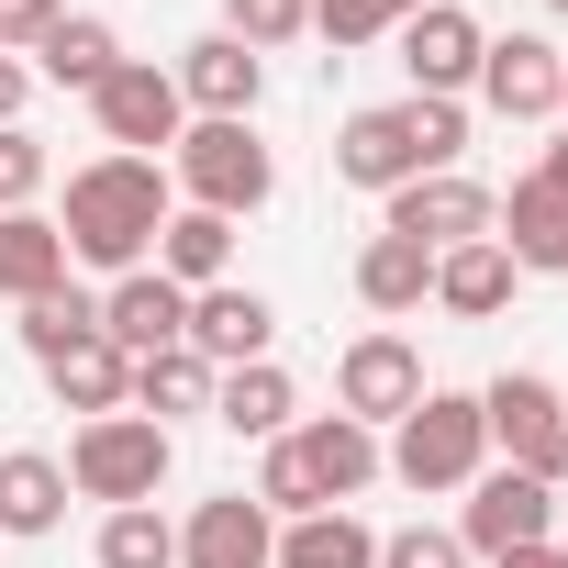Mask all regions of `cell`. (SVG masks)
I'll return each mask as SVG.
<instances>
[{
    "instance_id": "cell-37",
    "label": "cell",
    "mask_w": 568,
    "mask_h": 568,
    "mask_svg": "<svg viewBox=\"0 0 568 568\" xmlns=\"http://www.w3.org/2000/svg\"><path fill=\"white\" fill-rule=\"evenodd\" d=\"M490 568H568V546L546 535V546H513V557H490Z\"/></svg>"
},
{
    "instance_id": "cell-24",
    "label": "cell",
    "mask_w": 568,
    "mask_h": 568,
    "mask_svg": "<svg viewBox=\"0 0 568 568\" xmlns=\"http://www.w3.org/2000/svg\"><path fill=\"white\" fill-rule=\"evenodd\" d=\"M68 278V234H57V212H0V302H45Z\"/></svg>"
},
{
    "instance_id": "cell-6",
    "label": "cell",
    "mask_w": 568,
    "mask_h": 568,
    "mask_svg": "<svg viewBox=\"0 0 568 568\" xmlns=\"http://www.w3.org/2000/svg\"><path fill=\"white\" fill-rule=\"evenodd\" d=\"M168 468H179V435H168V424H145V413H101V424H79V435H68V490H79V501H101V513L156 501V490H168Z\"/></svg>"
},
{
    "instance_id": "cell-7",
    "label": "cell",
    "mask_w": 568,
    "mask_h": 568,
    "mask_svg": "<svg viewBox=\"0 0 568 568\" xmlns=\"http://www.w3.org/2000/svg\"><path fill=\"white\" fill-rule=\"evenodd\" d=\"M479 424H490V468H524V479H568V390L546 368H501L479 390Z\"/></svg>"
},
{
    "instance_id": "cell-1",
    "label": "cell",
    "mask_w": 568,
    "mask_h": 568,
    "mask_svg": "<svg viewBox=\"0 0 568 568\" xmlns=\"http://www.w3.org/2000/svg\"><path fill=\"white\" fill-rule=\"evenodd\" d=\"M168 212H179V190H168V168H156V156H90V168L68 179V212H57L68 267H101V278L145 267Z\"/></svg>"
},
{
    "instance_id": "cell-28",
    "label": "cell",
    "mask_w": 568,
    "mask_h": 568,
    "mask_svg": "<svg viewBox=\"0 0 568 568\" xmlns=\"http://www.w3.org/2000/svg\"><path fill=\"white\" fill-rule=\"evenodd\" d=\"M278 568H379V535L335 501V513H302V524H278Z\"/></svg>"
},
{
    "instance_id": "cell-41",
    "label": "cell",
    "mask_w": 568,
    "mask_h": 568,
    "mask_svg": "<svg viewBox=\"0 0 568 568\" xmlns=\"http://www.w3.org/2000/svg\"><path fill=\"white\" fill-rule=\"evenodd\" d=\"M546 12H568V0H546Z\"/></svg>"
},
{
    "instance_id": "cell-11",
    "label": "cell",
    "mask_w": 568,
    "mask_h": 568,
    "mask_svg": "<svg viewBox=\"0 0 568 568\" xmlns=\"http://www.w3.org/2000/svg\"><path fill=\"white\" fill-rule=\"evenodd\" d=\"M424 390H435V379H424V346H413V335H390V324H368V335L335 357V413H346V424H368V435H379V424H402Z\"/></svg>"
},
{
    "instance_id": "cell-14",
    "label": "cell",
    "mask_w": 568,
    "mask_h": 568,
    "mask_svg": "<svg viewBox=\"0 0 568 568\" xmlns=\"http://www.w3.org/2000/svg\"><path fill=\"white\" fill-rule=\"evenodd\" d=\"M557 68H568V45H546V34H490L468 90H479L490 123H557Z\"/></svg>"
},
{
    "instance_id": "cell-21",
    "label": "cell",
    "mask_w": 568,
    "mask_h": 568,
    "mask_svg": "<svg viewBox=\"0 0 568 568\" xmlns=\"http://www.w3.org/2000/svg\"><path fill=\"white\" fill-rule=\"evenodd\" d=\"M513 291H524V267L501 256V234H479V245H446V256H435V313H457V324L513 313Z\"/></svg>"
},
{
    "instance_id": "cell-27",
    "label": "cell",
    "mask_w": 568,
    "mask_h": 568,
    "mask_svg": "<svg viewBox=\"0 0 568 568\" xmlns=\"http://www.w3.org/2000/svg\"><path fill=\"white\" fill-rule=\"evenodd\" d=\"M212 357H190V346H156V357H134V413L145 424H179V413H212Z\"/></svg>"
},
{
    "instance_id": "cell-10",
    "label": "cell",
    "mask_w": 568,
    "mask_h": 568,
    "mask_svg": "<svg viewBox=\"0 0 568 568\" xmlns=\"http://www.w3.org/2000/svg\"><path fill=\"white\" fill-rule=\"evenodd\" d=\"M468 557H513V546H546L557 535V479H524V468H479L457 490V524H446Z\"/></svg>"
},
{
    "instance_id": "cell-34",
    "label": "cell",
    "mask_w": 568,
    "mask_h": 568,
    "mask_svg": "<svg viewBox=\"0 0 568 568\" xmlns=\"http://www.w3.org/2000/svg\"><path fill=\"white\" fill-rule=\"evenodd\" d=\"M34 190H45V145L12 123L0 134V212H34Z\"/></svg>"
},
{
    "instance_id": "cell-33",
    "label": "cell",
    "mask_w": 568,
    "mask_h": 568,
    "mask_svg": "<svg viewBox=\"0 0 568 568\" xmlns=\"http://www.w3.org/2000/svg\"><path fill=\"white\" fill-rule=\"evenodd\" d=\"M379 568H468V546L446 524H402V535H379Z\"/></svg>"
},
{
    "instance_id": "cell-31",
    "label": "cell",
    "mask_w": 568,
    "mask_h": 568,
    "mask_svg": "<svg viewBox=\"0 0 568 568\" xmlns=\"http://www.w3.org/2000/svg\"><path fill=\"white\" fill-rule=\"evenodd\" d=\"M424 12V0H313V34L346 57V45H379V34H402Z\"/></svg>"
},
{
    "instance_id": "cell-17",
    "label": "cell",
    "mask_w": 568,
    "mask_h": 568,
    "mask_svg": "<svg viewBox=\"0 0 568 568\" xmlns=\"http://www.w3.org/2000/svg\"><path fill=\"white\" fill-rule=\"evenodd\" d=\"M101 335H112L123 357L190 346V291H179V278H156V267H123L112 291H101Z\"/></svg>"
},
{
    "instance_id": "cell-13",
    "label": "cell",
    "mask_w": 568,
    "mask_h": 568,
    "mask_svg": "<svg viewBox=\"0 0 568 568\" xmlns=\"http://www.w3.org/2000/svg\"><path fill=\"white\" fill-rule=\"evenodd\" d=\"M179 101H190V123H256V101H267V57L256 45H234L223 23L201 34V45H179Z\"/></svg>"
},
{
    "instance_id": "cell-18",
    "label": "cell",
    "mask_w": 568,
    "mask_h": 568,
    "mask_svg": "<svg viewBox=\"0 0 568 568\" xmlns=\"http://www.w3.org/2000/svg\"><path fill=\"white\" fill-rule=\"evenodd\" d=\"M278 346V313H267V291H190V357H212V368H256Z\"/></svg>"
},
{
    "instance_id": "cell-32",
    "label": "cell",
    "mask_w": 568,
    "mask_h": 568,
    "mask_svg": "<svg viewBox=\"0 0 568 568\" xmlns=\"http://www.w3.org/2000/svg\"><path fill=\"white\" fill-rule=\"evenodd\" d=\"M223 34L234 45H291V34H313V0H223Z\"/></svg>"
},
{
    "instance_id": "cell-35",
    "label": "cell",
    "mask_w": 568,
    "mask_h": 568,
    "mask_svg": "<svg viewBox=\"0 0 568 568\" xmlns=\"http://www.w3.org/2000/svg\"><path fill=\"white\" fill-rule=\"evenodd\" d=\"M57 23H68V0H0V57H34Z\"/></svg>"
},
{
    "instance_id": "cell-3",
    "label": "cell",
    "mask_w": 568,
    "mask_h": 568,
    "mask_svg": "<svg viewBox=\"0 0 568 568\" xmlns=\"http://www.w3.org/2000/svg\"><path fill=\"white\" fill-rule=\"evenodd\" d=\"M468 156V101H368V112H346L335 123V179L346 190H402V179H435V168H457Z\"/></svg>"
},
{
    "instance_id": "cell-20",
    "label": "cell",
    "mask_w": 568,
    "mask_h": 568,
    "mask_svg": "<svg viewBox=\"0 0 568 568\" xmlns=\"http://www.w3.org/2000/svg\"><path fill=\"white\" fill-rule=\"evenodd\" d=\"M212 424H223V435H245V446H278V435L302 424V390H291V368H278V357H256V368H223V379H212Z\"/></svg>"
},
{
    "instance_id": "cell-26",
    "label": "cell",
    "mask_w": 568,
    "mask_h": 568,
    "mask_svg": "<svg viewBox=\"0 0 568 568\" xmlns=\"http://www.w3.org/2000/svg\"><path fill=\"white\" fill-rule=\"evenodd\" d=\"M112 68H123V34H112L101 12H68V23L34 45V79H45V90H79V101H90Z\"/></svg>"
},
{
    "instance_id": "cell-30",
    "label": "cell",
    "mask_w": 568,
    "mask_h": 568,
    "mask_svg": "<svg viewBox=\"0 0 568 568\" xmlns=\"http://www.w3.org/2000/svg\"><path fill=\"white\" fill-rule=\"evenodd\" d=\"M90 557H101V568H179V524H168L156 501H123V513H101Z\"/></svg>"
},
{
    "instance_id": "cell-2",
    "label": "cell",
    "mask_w": 568,
    "mask_h": 568,
    "mask_svg": "<svg viewBox=\"0 0 568 568\" xmlns=\"http://www.w3.org/2000/svg\"><path fill=\"white\" fill-rule=\"evenodd\" d=\"M368 479H390L379 468V435L368 424H346V413H313V424H291L278 446H256V513L267 524H302V513H335V501H357Z\"/></svg>"
},
{
    "instance_id": "cell-39",
    "label": "cell",
    "mask_w": 568,
    "mask_h": 568,
    "mask_svg": "<svg viewBox=\"0 0 568 568\" xmlns=\"http://www.w3.org/2000/svg\"><path fill=\"white\" fill-rule=\"evenodd\" d=\"M557 123H568V68H557Z\"/></svg>"
},
{
    "instance_id": "cell-15",
    "label": "cell",
    "mask_w": 568,
    "mask_h": 568,
    "mask_svg": "<svg viewBox=\"0 0 568 568\" xmlns=\"http://www.w3.org/2000/svg\"><path fill=\"white\" fill-rule=\"evenodd\" d=\"M490 234H501V256H513L524 278H568V179H546V168H524V179L501 190V212H490Z\"/></svg>"
},
{
    "instance_id": "cell-36",
    "label": "cell",
    "mask_w": 568,
    "mask_h": 568,
    "mask_svg": "<svg viewBox=\"0 0 568 568\" xmlns=\"http://www.w3.org/2000/svg\"><path fill=\"white\" fill-rule=\"evenodd\" d=\"M23 101H34V68H23V57H0V134L23 123Z\"/></svg>"
},
{
    "instance_id": "cell-23",
    "label": "cell",
    "mask_w": 568,
    "mask_h": 568,
    "mask_svg": "<svg viewBox=\"0 0 568 568\" xmlns=\"http://www.w3.org/2000/svg\"><path fill=\"white\" fill-rule=\"evenodd\" d=\"M45 390H57L79 424H101V413H134V357H123L112 335H79V346L45 368Z\"/></svg>"
},
{
    "instance_id": "cell-12",
    "label": "cell",
    "mask_w": 568,
    "mask_h": 568,
    "mask_svg": "<svg viewBox=\"0 0 568 568\" xmlns=\"http://www.w3.org/2000/svg\"><path fill=\"white\" fill-rule=\"evenodd\" d=\"M402 45V79H413V101H468V79H479V12L468 0H424V12L390 34Z\"/></svg>"
},
{
    "instance_id": "cell-29",
    "label": "cell",
    "mask_w": 568,
    "mask_h": 568,
    "mask_svg": "<svg viewBox=\"0 0 568 568\" xmlns=\"http://www.w3.org/2000/svg\"><path fill=\"white\" fill-rule=\"evenodd\" d=\"M12 335H23V357H34V368H57V357H68L79 335H101V291H79V278H57L45 302H23V313H12Z\"/></svg>"
},
{
    "instance_id": "cell-16",
    "label": "cell",
    "mask_w": 568,
    "mask_h": 568,
    "mask_svg": "<svg viewBox=\"0 0 568 568\" xmlns=\"http://www.w3.org/2000/svg\"><path fill=\"white\" fill-rule=\"evenodd\" d=\"M179 568H278V524H267L245 490H212V501H190V524H179Z\"/></svg>"
},
{
    "instance_id": "cell-25",
    "label": "cell",
    "mask_w": 568,
    "mask_h": 568,
    "mask_svg": "<svg viewBox=\"0 0 568 568\" xmlns=\"http://www.w3.org/2000/svg\"><path fill=\"white\" fill-rule=\"evenodd\" d=\"M357 302H368L379 324L424 313V302H435V256H424V245H402V234H368V245H357Z\"/></svg>"
},
{
    "instance_id": "cell-40",
    "label": "cell",
    "mask_w": 568,
    "mask_h": 568,
    "mask_svg": "<svg viewBox=\"0 0 568 568\" xmlns=\"http://www.w3.org/2000/svg\"><path fill=\"white\" fill-rule=\"evenodd\" d=\"M557 546H568V501H557Z\"/></svg>"
},
{
    "instance_id": "cell-5",
    "label": "cell",
    "mask_w": 568,
    "mask_h": 568,
    "mask_svg": "<svg viewBox=\"0 0 568 568\" xmlns=\"http://www.w3.org/2000/svg\"><path fill=\"white\" fill-rule=\"evenodd\" d=\"M168 190H179L190 212H223V223H245V212H267V190H278V156L256 145V123H190V134L168 145Z\"/></svg>"
},
{
    "instance_id": "cell-9",
    "label": "cell",
    "mask_w": 568,
    "mask_h": 568,
    "mask_svg": "<svg viewBox=\"0 0 568 568\" xmlns=\"http://www.w3.org/2000/svg\"><path fill=\"white\" fill-rule=\"evenodd\" d=\"M490 212H501V190H490V179L435 168V179H402V190L379 201V234H402V245L446 256V245H479V234H490Z\"/></svg>"
},
{
    "instance_id": "cell-4",
    "label": "cell",
    "mask_w": 568,
    "mask_h": 568,
    "mask_svg": "<svg viewBox=\"0 0 568 568\" xmlns=\"http://www.w3.org/2000/svg\"><path fill=\"white\" fill-rule=\"evenodd\" d=\"M379 468H390L402 490H424V501L468 490V479L490 468V424H479V390H424V402H413V413L390 424Z\"/></svg>"
},
{
    "instance_id": "cell-8",
    "label": "cell",
    "mask_w": 568,
    "mask_h": 568,
    "mask_svg": "<svg viewBox=\"0 0 568 568\" xmlns=\"http://www.w3.org/2000/svg\"><path fill=\"white\" fill-rule=\"evenodd\" d=\"M90 123H101L112 156H156V168H168V145L190 134V101H179V79H168L156 57H123V68L90 90Z\"/></svg>"
},
{
    "instance_id": "cell-19",
    "label": "cell",
    "mask_w": 568,
    "mask_h": 568,
    "mask_svg": "<svg viewBox=\"0 0 568 568\" xmlns=\"http://www.w3.org/2000/svg\"><path fill=\"white\" fill-rule=\"evenodd\" d=\"M57 524H68V457L0 446V535H12V546H45Z\"/></svg>"
},
{
    "instance_id": "cell-38",
    "label": "cell",
    "mask_w": 568,
    "mask_h": 568,
    "mask_svg": "<svg viewBox=\"0 0 568 568\" xmlns=\"http://www.w3.org/2000/svg\"><path fill=\"white\" fill-rule=\"evenodd\" d=\"M535 168H546V179H568V123H557V145H546V156H535Z\"/></svg>"
},
{
    "instance_id": "cell-22",
    "label": "cell",
    "mask_w": 568,
    "mask_h": 568,
    "mask_svg": "<svg viewBox=\"0 0 568 568\" xmlns=\"http://www.w3.org/2000/svg\"><path fill=\"white\" fill-rule=\"evenodd\" d=\"M145 267H156V278H179V291H223V278H234V223L179 201V212L156 223V256H145Z\"/></svg>"
}]
</instances>
